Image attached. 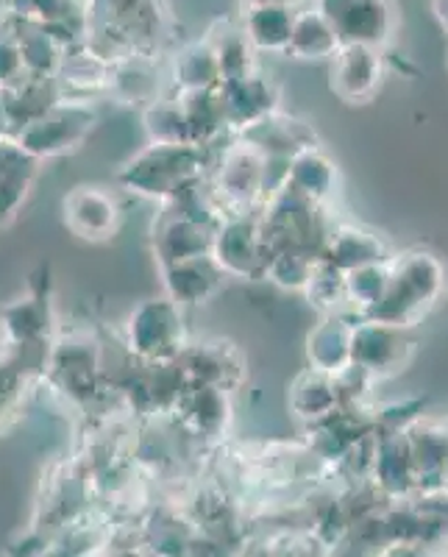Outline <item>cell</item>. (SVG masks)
Masks as SVG:
<instances>
[{
    "label": "cell",
    "instance_id": "obj_23",
    "mask_svg": "<svg viewBox=\"0 0 448 557\" xmlns=\"http://www.w3.org/2000/svg\"><path fill=\"white\" fill-rule=\"evenodd\" d=\"M351 330L353 323H348L340 312L323 315V321L307 337V362H310V368L332 376L346 371L351 366Z\"/></svg>",
    "mask_w": 448,
    "mask_h": 557
},
{
    "label": "cell",
    "instance_id": "obj_37",
    "mask_svg": "<svg viewBox=\"0 0 448 557\" xmlns=\"http://www.w3.org/2000/svg\"><path fill=\"white\" fill-rule=\"evenodd\" d=\"M23 76H28V73L23 67V59H20L17 39H14L12 26H3L0 28V87H9Z\"/></svg>",
    "mask_w": 448,
    "mask_h": 557
},
{
    "label": "cell",
    "instance_id": "obj_15",
    "mask_svg": "<svg viewBox=\"0 0 448 557\" xmlns=\"http://www.w3.org/2000/svg\"><path fill=\"white\" fill-rule=\"evenodd\" d=\"M217 92H221L223 114H226V123L234 137L262 121V117H267V114L278 112V107H282V92H278L276 82L262 76L259 70L251 76L221 82Z\"/></svg>",
    "mask_w": 448,
    "mask_h": 557
},
{
    "label": "cell",
    "instance_id": "obj_6",
    "mask_svg": "<svg viewBox=\"0 0 448 557\" xmlns=\"http://www.w3.org/2000/svg\"><path fill=\"white\" fill-rule=\"evenodd\" d=\"M45 376L53 391L62 393L73 405H89L101 391L103 360L101 346L87 332H67L53 335L45 355Z\"/></svg>",
    "mask_w": 448,
    "mask_h": 557
},
{
    "label": "cell",
    "instance_id": "obj_25",
    "mask_svg": "<svg viewBox=\"0 0 448 557\" xmlns=\"http://www.w3.org/2000/svg\"><path fill=\"white\" fill-rule=\"evenodd\" d=\"M162 78H159L157 57H128L112 64L107 96L128 107H146L157 101Z\"/></svg>",
    "mask_w": 448,
    "mask_h": 557
},
{
    "label": "cell",
    "instance_id": "obj_22",
    "mask_svg": "<svg viewBox=\"0 0 448 557\" xmlns=\"http://www.w3.org/2000/svg\"><path fill=\"white\" fill-rule=\"evenodd\" d=\"M390 257V248L376 232H368L360 226H337L328 232L323 243L321 260L332 262L340 271L371 265V262H385Z\"/></svg>",
    "mask_w": 448,
    "mask_h": 557
},
{
    "label": "cell",
    "instance_id": "obj_12",
    "mask_svg": "<svg viewBox=\"0 0 448 557\" xmlns=\"http://www.w3.org/2000/svg\"><path fill=\"white\" fill-rule=\"evenodd\" d=\"M64 226L87 243H107L117 235L123 212L121 203L101 184H78L62 198Z\"/></svg>",
    "mask_w": 448,
    "mask_h": 557
},
{
    "label": "cell",
    "instance_id": "obj_16",
    "mask_svg": "<svg viewBox=\"0 0 448 557\" xmlns=\"http://www.w3.org/2000/svg\"><path fill=\"white\" fill-rule=\"evenodd\" d=\"M212 228L196 218L184 215L178 209L162 203V215L153 223V253L157 265H171V262L196 260L207 257L212 248Z\"/></svg>",
    "mask_w": 448,
    "mask_h": 557
},
{
    "label": "cell",
    "instance_id": "obj_18",
    "mask_svg": "<svg viewBox=\"0 0 448 557\" xmlns=\"http://www.w3.org/2000/svg\"><path fill=\"white\" fill-rule=\"evenodd\" d=\"M176 98L187 117L190 128V143L201 146L207 151H217L234 139V132L228 128L226 114H223L221 92L217 87L209 89H176Z\"/></svg>",
    "mask_w": 448,
    "mask_h": 557
},
{
    "label": "cell",
    "instance_id": "obj_5",
    "mask_svg": "<svg viewBox=\"0 0 448 557\" xmlns=\"http://www.w3.org/2000/svg\"><path fill=\"white\" fill-rule=\"evenodd\" d=\"M265 162L267 157L248 146L246 139L234 137L217 148L209 165V190L226 212H259L265 201Z\"/></svg>",
    "mask_w": 448,
    "mask_h": 557
},
{
    "label": "cell",
    "instance_id": "obj_7",
    "mask_svg": "<svg viewBox=\"0 0 448 557\" xmlns=\"http://www.w3.org/2000/svg\"><path fill=\"white\" fill-rule=\"evenodd\" d=\"M343 45H368L385 53L396 39L401 14L396 0H315Z\"/></svg>",
    "mask_w": 448,
    "mask_h": 557
},
{
    "label": "cell",
    "instance_id": "obj_21",
    "mask_svg": "<svg viewBox=\"0 0 448 557\" xmlns=\"http://www.w3.org/2000/svg\"><path fill=\"white\" fill-rule=\"evenodd\" d=\"M9 9L20 23L48 28L67 45L82 42L84 7L78 0H9Z\"/></svg>",
    "mask_w": 448,
    "mask_h": 557
},
{
    "label": "cell",
    "instance_id": "obj_39",
    "mask_svg": "<svg viewBox=\"0 0 448 557\" xmlns=\"http://www.w3.org/2000/svg\"><path fill=\"white\" fill-rule=\"evenodd\" d=\"M248 3H285V7L298 9V0H248Z\"/></svg>",
    "mask_w": 448,
    "mask_h": 557
},
{
    "label": "cell",
    "instance_id": "obj_26",
    "mask_svg": "<svg viewBox=\"0 0 448 557\" xmlns=\"http://www.w3.org/2000/svg\"><path fill=\"white\" fill-rule=\"evenodd\" d=\"M340 45L335 26L323 17V12L310 7L296 12L285 57L298 59V62H328L340 51Z\"/></svg>",
    "mask_w": 448,
    "mask_h": 557
},
{
    "label": "cell",
    "instance_id": "obj_20",
    "mask_svg": "<svg viewBox=\"0 0 448 557\" xmlns=\"http://www.w3.org/2000/svg\"><path fill=\"white\" fill-rule=\"evenodd\" d=\"M240 139H246L248 146H253L257 151H262L265 157H293V153L303 151V148L318 146V134L310 123L298 121L293 114H282V109L267 117H262L259 123L248 126L246 132L237 134Z\"/></svg>",
    "mask_w": 448,
    "mask_h": 557
},
{
    "label": "cell",
    "instance_id": "obj_17",
    "mask_svg": "<svg viewBox=\"0 0 448 557\" xmlns=\"http://www.w3.org/2000/svg\"><path fill=\"white\" fill-rule=\"evenodd\" d=\"M159 273H162L164 296H171L182 307L207 305L226 285V273L215 265L209 253L196 257V260L159 265Z\"/></svg>",
    "mask_w": 448,
    "mask_h": 557
},
{
    "label": "cell",
    "instance_id": "obj_29",
    "mask_svg": "<svg viewBox=\"0 0 448 557\" xmlns=\"http://www.w3.org/2000/svg\"><path fill=\"white\" fill-rule=\"evenodd\" d=\"M14 39H17L20 59H23V67H26L28 76H42V78H57L59 64H62L64 51L70 45L64 39H59L57 34L48 32L42 26H34V23H12Z\"/></svg>",
    "mask_w": 448,
    "mask_h": 557
},
{
    "label": "cell",
    "instance_id": "obj_1",
    "mask_svg": "<svg viewBox=\"0 0 448 557\" xmlns=\"http://www.w3.org/2000/svg\"><path fill=\"white\" fill-rule=\"evenodd\" d=\"M446 287V268L430 251H407L387 260V282L379 301L365 312V321L410 330L430 315Z\"/></svg>",
    "mask_w": 448,
    "mask_h": 557
},
{
    "label": "cell",
    "instance_id": "obj_33",
    "mask_svg": "<svg viewBox=\"0 0 448 557\" xmlns=\"http://www.w3.org/2000/svg\"><path fill=\"white\" fill-rule=\"evenodd\" d=\"M318 262V253L307 251L298 246H282L265 253V265H262V278L273 285L285 287V290H303L312 268Z\"/></svg>",
    "mask_w": 448,
    "mask_h": 557
},
{
    "label": "cell",
    "instance_id": "obj_38",
    "mask_svg": "<svg viewBox=\"0 0 448 557\" xmlns=\"http://www.w3.org/2000/svg\"><path fill=\"white\" fill-rule=\"evenodd\" d=\"M432 7H435V14L443 23V28L448 32V0H432Z\"/></svg>",
    "mask_w": 448,
    "mask_h": 557
},
{
    "label": "cell",
    "instance_id": "obj_8",
    "mask_svg": "<svg viewBox=\"0 0 448 557\" xmlns=\"http://www.w3.org/2000/svg\"><path fill=\"white\" fill-rule=\"evenodd\" d=\"M209 257L226 278H262L265 235L259 212H226L212 228Z\"/></svg>",
    "mask_w": 448,
    "mask_h": 557
},
{
    "label": "cell",
    "instance_id": "obj_24",
    "mask_svg": "<svg viewBox=\"0 0 448 557\" xmlns=\"http://www.w3.org/2000/svg\"><path fill=\"white\" fill-rule=\"evenodd\" d=\"M296 12L298 9L285 7V3H248L240 28L246 32L248 42L257 48V53H282L285 57Z\"/></svg>",
    "mask_w": 448,
    "mask_h": 557
},
{
    "label": "cell",
    "instance_id": "obj_13",
    "mask_svg": "<svg viewBox=\"0 0 448 557\" xmlns=\"http://www.w3.org/2000/svg\"><path fill=\"white\" fill-rule=\"evenodd\" d=\"M410 355L412 343H407L401 330H396V326L365 321V318L353 323L351 366L365 371L373 382L387 380V376H396L398 371H405Z\"/></svg>",
    "mask_w": 448,
    "mask_h": 557
},
{
    "label": "cell",
    "instance_id": "obj_28",
    "mask_svg": "<svg viewBox=\"0 0 448 557\" xmlns=\"http://www.w3.org/2000/svg\"><path fill=\"white\" fill-rule=\"evenodd\" d=\"M287 405L296 412L298 421L312 424V421H321V418H326L328 412H335L343 405L340 387H337V380L332 374L307 368L290 385Z\"/></svg>",
    "mask_w": 448,
    "mask_h": 557
},
{
    "label": "cell",
    "instance_id": "obj_2",
    "mask_svg": "<svg viewBox=\"0 0 448 557\" xmlns=\"http://www.w3.org/2000/svg\"><path fill=\"white\" fill-rule=\"evenodd\" d=\"M212 157L215 151H207L192 143H182V146L148 143L121 168L117 184L132 196L164 203L176 198L184 187L207 176Z\"/></svg>",
    "mask_w": 448,
    "mask_h": 557
},
{
    "label": "cell",
    "instance_id": "obj_30",
    "mask_svg": "<svg viewBox=\"0 0 448 557\" xmlns=\"http://www.w3.org/2000/svg\"><path fill=\"white\" fill-rule=\"evenodd\" d=\"M171 82L176 89H209L221 84V64L209 37L184 45L173 57Z\"/></svg>",
    "mask_w": 448,
    "mask_h": 557
},
{
    "label": "cell",
    "instance_id": "obj_27",
    "mask_svg": "<svg viewBox=\"0 0 448 557\" xmlns=\"http://www.w3.org/2000/svg\"><path fill=\"white\" fill-rule=\"evenodd\" d=\"M285 184L298 196L323 203L337 187V165L321 151V146L303 148L287 159Z\"/></svg>",
    "mask_w": 448,
    "mask_h": 557
},
{
    "label": "cell",
    "instance_id": "obj_40",
    "mask_svg": "<svg viewBox=\"0 0 448 557\" xmlns=\"http://www.w3.org/2000/svg\"><path fill=\"white\" fill-rule=\"evenodd\" d=\"M0 343H3V341H0Z\"/></svg>",
    "mask_w": 448,
    "mask_h": 557
},
{
    "label": "cell",
    "instance_id": "obj_32",
    "mask_svg": "<svg viewBox=\"0 0 448 557\" xmlns=\"http://www.w3.org/2000/svg\"><path fill=\"white\" fill-rule=\"evenodd\" d=\"M209 42L217 53V64H221V82H232V78H242L257 73V48L248 42L246 32L240 26H223L221 32L209 34Z\"/></svg>",
    "mask_w": 448,
    "mask_h": 557
},
{
    "label": "cell",
    "instance_id": "obj_4",
    "mask_svg": "<svg viewBox=\"0 0 448 557\" xmlns=\"http://www.w3.org/2000/svg\"><path fill=\"white\" fill-rule=\"evenodd\" d=\"M101 123L96 101H76V98H59L45 109L39 117L28 121L12 134L23 151L32 153L39 162L67 157L92 137Z\"/></svg>",
    "mask_w": 448,
    "mask_h": 557
},
{
    "label": "cell",
    "instance_id": "obj_14",
    "mask_svg": "<svg viewBox=\"0 0 448 557\" xmlns=\"http://www.w3.org/2000/svg\"><path fill=\"white\" fill-rule=\"evenodd\" d=\"M328 87L340 101L368 103L385 84V53L368 45H340V51L328 59Z\"/></svg>",
    "mask_w": 448,
    "mask_h": 557
},
{
    "label": "cell",
    "instance_id": "obj_35",
    "mask_svg": "<svg viewBox=\"0 0 448 557\" xmlns=\"http://www.w3.org/2000/svg\"><path fill=\"white\" fill-rule=\"evenodd\" d=\"M39 165H42L39 159H28L0 178V228H7L20 215V209L28 201V193L39 176Z\"/></svg>",
    "mask_w": 448,
    "mask_h": 557
},
{
    "label": "cell",
    "instance_id": "obj_36",
    "mask_svg": "<svg viewBox=\"0 0 448 557\" xmlns=\"http://www.w3.org/2000/svg\"><path fill=\"white\" fill-rule=\"evenodd\" d=\"M28 387V371L17 357V348H9L0 355V430L7 426L9 418L17 416L23 396Z\"/></svg>",
    "mask_w": 448,
    "mask_h": 557
},
{
    "label": "cell",
    "instance_id": "obj_9",
    "mask_svg": "<svg viewBox=\"0 0 448 557\" xmlns=\"http://www.w3.org/2000/svg\"><path fill=\"white\" fill-rule=\"evenodd\" d=\"M184 382L212 385L234 393L248 380V360L242 348L226 337H203L198 343H187L178 355Z\"/></svg>",
    "mask_w": 448,
    "mask_h": 557
},
{
    "label": "cell",
    "instance_id": "obj_34",
    "mask_svg": "<svg viewBox=\"0 0 448 557\" xmlns=\"http://www.w3.org/2000/svg\"><path fill=\"white\" fill-rule=\"evenodd\" d=\"M301 293H307L310 305L315 307L321 315H335V312L346 310L348 307L346 271H340V268H335L332 262L318 257L315 268H312L310 278H307V285H303Z\"/></svg>",
    "mask_w": 448,
    "mask_h": 557
},
{
    "label": "cell",
    "instance_id": "obj_10",
    "mask_svg": "<svg viewBox=\"0 0 448 557\" xmlns=\"http://www.w3.org/2000/svg\"><path fill=\"white\" fill-rule=\"evenodd\" d=\"M167 416L184 435L198 437V441H221L232 430L234 410H232V393L221 391L212 385H187L178 391L173 399Z\"/></svg>",
    "mask_w": 448,
    "mask_h": 557
},
{
    "label": "cell",
    "instance_id": "obj_31",
    "mask_svg": "<svg viewBox=\"0 0 448 557\" xmlns=\"http://www.w3.org/2000/svg\"><path fill=\"white\" fill-rule=\"evenodd\" d=\"M142 128H146L148 143H162V146L190 143V128H187V117H184L176 92L159 96L157 101L142 107Z\"/></svg>",
    "mask_w": 448,
    "mask_h": 557
},
{
    "label": "cell",
    "instance_id": "obj_3",
    "mask_svg": "<svg viewBox=\"0 0 448 557\" xmlns=\"http://www.w3.org/2000/svg\"><path fill=\"white\" fill-rule=\"evenodd\" d=\"M123 341H126L128 355L139 366L176 362L184 346L190 343L187 323H184V307L176 305L171 296L139 301L123 323Z\"/></svg>",
    "mask_w": 448,
    "mask_h": 557
},
{
    "label": "cell",
    "instance_id": "obj_19",
    "mask_svg": "<svg viewBox=\"0 0 448 557\" xmlns=\"http://www.w3.org/2000/svg\"><path fill=\"white\" fill-rule=\"evenodd\" d=\"M112 64L89 51L84 42L70 45L59 64L57 84L62 98H76V101H96L107 96Z\"/></svg>",
    "mask_w": 448,
    "mask_h": 557
},
{
    "label": "cell",
    "instance_id": "obj_11",
    "mask_svg": "<svg viewBox=\"0 0 448 557\" xmlns=\"http://www.w3.org/2000/svg\"><path fill=\"white\" fill-rule=\"evenodd\" d=\"M57 335V315L48 287H32L0 310V341L7 348H45Z\"/></svg>",
    "mask_w": 448,
    "mask_h": 557
}]
</instances>
